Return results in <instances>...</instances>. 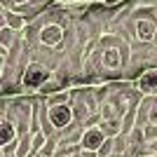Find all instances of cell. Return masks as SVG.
<instances>
[{"label":"cell","mask_w":157,"mask_h":157,"mask_svg":"<svg viewBox=\"0 0 157 157\" xmlns=\"http://www.w3.org/2000/svg\"><path fill=\"white\" fill-rule=\"evenodd\" d=\"M47 120L52 122V127L56 131H63L66 127H71L75 122V115H73V105L63 103V105H47Z\"/></svg>","instance_id":"cell-1"},{"label":"cell","mask_w":157,"mask_h":157,"mask_svg":"<svg viewBox=\"0 0 157 157\" xmlns=\"http://www.w3.org/2000/svg\"><path fill=\"white\" fill-rule=\"evenodd\" d=\"M105 141H108V136L101 131V127H98V124H92V127H87V129L82 131L80 148H82V150H94V152H98V150H101V145H103Z\"/></svg>","instance_id":"cell-2"},{"label":"cell","mask_w":157,"mask_h":157,"mask_svg":"<svg viewBox=\"0 0 157 157\" xmlns=\"http://www.w3.org/2000/svg\"><path fill=\"white\" fill-rule=\"evenodd\" d=\"M134 87L143 96H157V68H148L134 80Z\"/></svg>","instance_id":"cell-3"},{"label":"cell","mask_w":157,"mask_h":157,"mask_svg":"<svg viewBox=\"0 0 157 157\" xmlns=\"http://www.w3.org/2000/svg\"><path fill=\"white\" fill-rule=\"evenodd\" d=\"M2 14H5V21H7V26L12 28V31H17L21 35V33L26 31L28 26H31V21L26 19V17H21L19 12H14V10H2Z\"/></svg>","instance_id":"cell-4"},{"label":"cell","mask_w":157,"mask_h":157,"mask_svg":"<svg viewBox=\"0 0 157 157\" xmlns=\"http://www.w3.org/2000/svg\"><path fill=\"white\" fill-rule=\"evenodd\" d=\"M17 138H19L17 127H14L10 120H2V122H0V148H5V145L14 143Z\"/></svg>","instance_id":"cell-5"},{"label":"cell","mask_w":157,"mask_h":157,"mask_svg":"<svg viewBox=\"0 0 157 157\" xmlns=\"http://www.w3.org/2000/svg\"><path fill=\"white\" fill-rule=\"evenodd\" d=\"M98 127H101V131H103L108 138H115V136L122 134V120H120V117H115V120H101Z\"/></svg>","instance_id":"cell-6"},{"label":"cell","mask_w":157,"mask_h":157,"mask_svg":"<svg viewBox=\"0 0 157 157\" xmlns=\"http://www.w3.org/2000/svg\"><path fill=\"white\" fill-rule=\"evenodd\" d=\"M31 152H33V134L19 136V141H17V157H28Z\"/></svg>","instance_id":"cell-7"},{"label":"cell","mask_w":157,"mask_h":157,"mask_svg":"<svg viewBox=\"0 0 157 157\" xmlns=\"http://www.w3.org/2000/svg\"><path fill=\"white\" fill-rule=\"evenodd\" d=\"M143 138H145V143H155L157 141V122H148L143 127Z\"/></svg>","instance_id":"cell-8"},{"label":"cell","mask_w":157,"mask_h":157,"mask_svg":"<svg viewBox=\"0 0 157 157\" xmlns=\"http://www.w3.org/2000/svg\"><path fill=\"white\" fill-rule=\"evenodd\" d=\"M80 157H98V152H94V150H82V152H80Z\"/></svg>","instance_id":"cell-9"},{"label":"cell","mask_w":157,"mask_h":157,"mask_svg":"<svg viewBox=\"0 0 157 157\" xmlns=\"http://www.w3.org/2000/svg\"><path fill=\"white\" fill-rule=\"evenodd\" d=\"M5 26H7V21H5V14L0 12V31H2V28H5Z\"/></svg>","instance_id":"cell-10"},{"label":"cell","mask_w":157,"mask_h":157,"mask_svg":"<svg viewBox=\"0 0 157 157\" xmlns=\"http://www.w3.org/2000/svg\"><path fill=\"white\" fill-rule=\"evenodd\" d=\"M12 2H14V7H19V5H26V2H31V0H12ZM14 7H12V10H14Z\"/></svg>","instance_id":"cell-11"},{"label":"cell","mask_w":157,"mask_h":157,"mask_svg":"<svg viewBox=\"0 0 157 157\" xmlns=\"http://www.w3.org/2000/svg\"><path fill=\"white\" fill-rule=\"evenodd\" d=\"M143 157H157V155H152V152H145V155Z\"/></svg>","instance_id":"cell-12"},{"label":"cell","mask_w":157,"mask_h":157,"mask_svg":"<svg viewBox=\"0 0 157 157\" xmlns=\"http://www.w3.org/2000/svg\"><path fill=\"white\" fill-rule=\"evenodd\" d=\"M75 2H87V0H75Z\"/></svg>","instance_id":"cell-13"}]
</instances>
